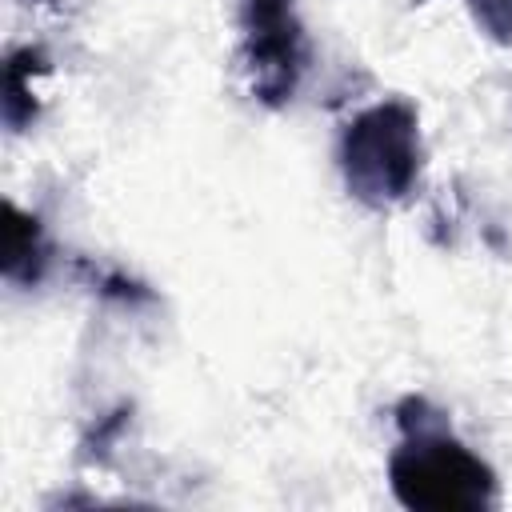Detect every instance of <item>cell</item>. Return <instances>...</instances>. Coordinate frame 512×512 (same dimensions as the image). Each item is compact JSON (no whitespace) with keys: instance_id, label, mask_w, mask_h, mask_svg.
<instances>
[{"instance_id":"2","label":"cell","mask_w":512,"mask_h":512,"mask_svg":"<svg viewBox=\"0 0 512 512\" xmlns=\"http://www.w3.org/2000/svg\"><path fill=\"white\" fill-rule=\"evenodd\" d=\"M408 440L388 460L392 492L412 512H476L496 500L492 468L464 448L444 424L404 432Z\"/></svg>"},{"instance_id":"6","label":"cell","mask_w":512,"mask_h":512,"mask_svg":"<svg viewBox=\"0 0 512 512\" xmlns=\"http://www.w3.org/2000/svg\"><path fill=\"white\" fill-rule=\"evenodd\" d=\"M472 20L496 40V44H512V0H468Z\"/></svg>"},{"instance_id":"5","label":"cell","mask_w":512,"mask_h":512,"mask_svg":"<svg viewBox=\"0 0 512 512\" xmlns=\"http://www.w3.org/2000/svg\"><path fill=\"white\" fill-rule=\"evenodd\" d=\"M36 68H44V64H40V52H32V48L12 52L8 64H4V124H8L12 132H20V128L36 116L32 88L24 84V76L36 72Z\"/></svg>"},{"instance_id":"3","label":"cell","mask_w":512,"mask_h":512,"mask_svg":"<svg viewBox=\"0 0 512 512\" xmlns=\"http://www.w3.org/2000/svg\"><path fill=\"white\" fill-rule=\"evenodd\" d=\"M240 12V68L260 104L284 108L304 76L308 40L296 0H236Z\"/></svg>"},{"instance_id":"1","label":"cell","mask_w":512,"mask_h":512,"mask_svg":"<svg viewBox=\"0 0 512 512\" xmlns=\"http://www.w3.org/2000/svg\"><path fill=\"white\" fill-rule=\"evenodd\" d=\"M340 172L348 192L368 208L404 200L420 176V116L392 96L348 120L340 136Z\"/></svg>"},{"instance_id":"4","label":"cell","mask_w":512,"mask_h":512,"mask_svg":"<svg viewBox=\"0 0 512 512\" xmlns=\"http://www.w3.org/2000/svg\"><path fill=\"white\" fill-rule=\"evenodd\" d=\"M4 280L12 284H36L48 260L40 224L24 216L16 204H4Z\"/></svg>"}]
</instances>
